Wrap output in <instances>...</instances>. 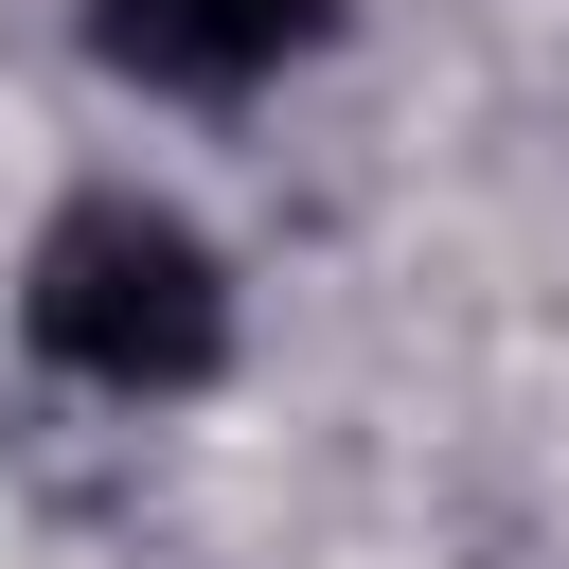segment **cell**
I'll list each match as a JSON object with an SVG mask.
<instances>
[{
	"instance_id": "6da1fadb",
	"label": "cell",
	"mask_w": 569,
	"mask_h": 569,
	"mask_svg": "<svg viewBox=\"0 0 569 569\" xmlns=\"http://www.w3.org/2000/svg\"><path fill=\"white\" fill-rule=\"evenodd\" d=\"M18 338H36L71 391L160 409V391H196V373L231 356V249H213L178 196H71V213L36 231V267H18Z\"/></svg>"
},
{
	"instance_id": "7a4b0ae2",
	"label": "cell",
	"mask_w": 569,
	"mask_h": 569,
	"mask_svg": "<svg viewBox=\"0 0 569 569\" xmlns=\"http://www.w3.org/2000/svg\"><path fill=\"white\" fill-rule=\"evenodd\" d=\"M338 0H89V36L142 71V89H267L284 53H320Z\"/></svg>"
}]
</instances>
